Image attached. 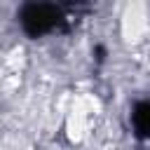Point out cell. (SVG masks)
I'll return each instance as SVG.
<instances>
[{"label": "cell", "mask_w": 150, "mask_h": 150, "mask_svg": "<svg viewBox=\"0 0 150 150\" xmlns=\"http://www.w3.org/2000/svg\"><path fill=\"white\" fill-rule=\"evenodd\" d=\"M19 23L26 35L42 38L47 33L59 30L66 23V12L63 7L52 5V2H28L19 12Z\"/></svg>", "instance_id": "cell-1"}, {"label": "cell", "mask_w": 150, "mask_h": 150, "mask_svg": "<svg viewBox=\"0 0 150 150\" xmlns=\"http://www.w3.org/2000/svg\"><path fill=\"white\" fill-rule=\"evenodd\" d=\"M129 120H131V129L136 138H150V98L136 101Z\"/></svg>", "instance_id": "cell-2"}]
</instances>
